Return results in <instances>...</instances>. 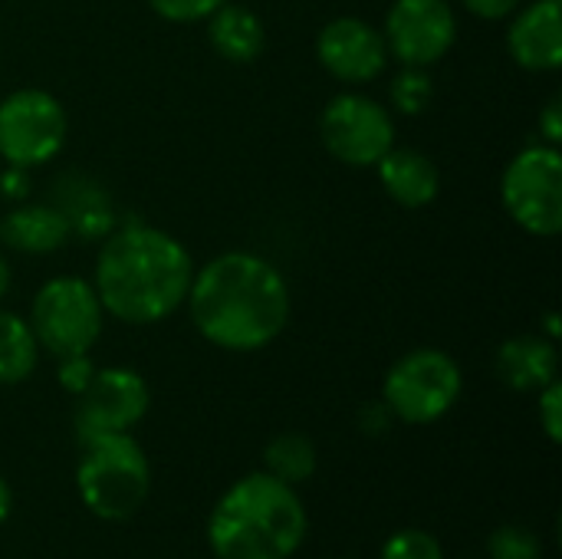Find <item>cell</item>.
<instances>
[{
  "instance_id": "1",
  "label": "cell",
  "mask_w": 562,
  "mask_h": 559,
  "mask_svg": "<svg viewBox=\"0 0 562 559\" xmlns=\"http://www.w3.org/2000/svg\"><path fill=\"white\" fill-rule=\"evenodd\" d=\"M184 306L211 346L260 353L286 329L293 297L273 260L254 250H224L194 270Z\"/></svg>"
},
{
  "instance_id": "2",
  "label": "cell",
  "mask_w": 562,
  "mask_h": 559,
  "mask_svg": "<svg viewBox=\"0 0 562 559\" xmlns=\"http://www.w3.org/2000/svg\"><path fill=\"white\" fill-rule=\"evenodd\" d=\"M194 260L188 247L151 224H119L99 247L92 287L105 316L125 326H155L188 300Z\"/></svg>"
},
{
  "instance_id": "3",
  "label": "cell",
  "mask_w": 562,
  "mask_h": 559,
  "mask_svg": "<svg viewBox=\"0 0 562 559\" xmlns=\"http://www.w3.org/2000/svg\"><path fill=\"white\" fill-rule=\"evenodd\" d=\"M303 540L306 507L296 488L267 471L231 484L207 521V544L217 559H290Z\"/></svg>"
},
{
  "instance_id": "4",
  "label": "cell",
  "mask_w": 562,
  "mask_h": 559,
  "mask_svg": "<svg viewBox=\"0 0 562 559\" xmlns=\"http://www.w3.org/2000/svg\"><path fill=\"white\" fill-rule=\"evenodd\" d=\"M76 491L99 521H128L151 491V465L132 432L82 441Z\"/></svg>"
},
{
  "instance_id": "5",
  "label": "cell",
  "mask_w": 562,
  "mask_h": 559,
  "mask_svg": "<svg viewBox=\"0 0 562 559\" xmlns=\"http://www.w3.org/2000/svg\"><path fill=\"white\" fill-rule=\"evenodd\" d=\"M26 323L40 349L49 353L53 359H63V356L92 353L105 326V310L99 303L92 280L63 273L36 290Z\"/></svg>"
},
{
  "instance_id": "6",
  "label": "cell",
  "mask_w": 562,
  "mask_h": 559,
  "mask_svg": "<svg viewBox=\"0 0 562 559\" xmlns=\"http://www.w3.org/2000/svg\"><path fill=\"white\" fill-rule=\"evenodd\" d=\"M464 389V372L458 359L445 349H412L405 353L382 382V402L395 422L431 425L445 418Z\"/></svg>"
},
{
  "instance_id": "7",
  "label": "cell",
  "mask_w": 562,
  "mask_h": 559,
  "mask_svg": "<svg viewBox=\"0 0 562 559\" xmlns=\"http://www.w3.org/2000/svg\"><path fill=\"white\" fill-rule=\"evenodd\" d=\"M501 204L530 237H557L562 231L560 148L547 142L520 148L501 175Z\"/></svg>"
},
{
  "instance_id": "8",
  "label": "cell",
  "mask_w": 562,
  "mask_h": 559,
  "mask_svg": "<svg viewBox=\"0 0 562 559\" xmlns=\"http://www.w3.org/2000/svg\"><path fill=\"white\" fill-rule=\"evenodd\" d=\"M69 135L63 102L46 89H13L0 99V158L16 168L49 165Z\"/></svg>"
},
{
  "instance_id": "9",
  "label": "cell",
  "mask_w": 562,
  "mask_h": 559,
  "mask_svg": "<svg viewBox=\"0 0 562 559\" xmlns=\"http://www.w3.org/2000/svg\"><path fill=\"white\" fill-rule=\"evenodd\" d=\"M319 138L326 152L349 168H375L395 145L392 112L366 92H339L323 105Z\"/></svg>"
},
{
  "instance_id": "10",
  "label": "cell",
  "mask_w": 562,
  "mask_h": 559,
  "mask_svg": "<svg viewBox=\"0 0 562 559\" xmlns=\"http://www.w3.org/2000/svg\"><path fill=\"white\" fill-rule=\"evenodd\" d=\"M382 36L389 56L402 66L431 69L458 43V13L448 0H395L385 13Z\"/></svg>"
},
{
  "instance_id": "11",
  "label": "cell",
  "mask_w": 562,
  "mask_h": 559,
  "mask_svg": "<svg viewBox=\"0 0 562 559\" xmlns=\"http://www.w3.org/2000/svg\"><path fill=\"white\" fill-rule=\"evenodd\" d=\"M151 405L148 382L128 366L95 369L89 385L76 395V435L79 441L95 435L132 432Z\"/></svg>"
},
{
  "instance_id": "12",
  "label": "cell",
  "mask_w": 562,
  "mask_h": 559,
  "mask_svg": "<svg viewBox=\"0 0 562 559\" xmlns=\"http://www.w3.org/2000/svg\"><path fill=\"white\" fill-rule=\"evenodd\" d=\"M316 59L333 79L366 86L385 72L392 56L375 23L362 16H336L316 33Z\"/></svg>"
},
{
  "instance_id": "13",
  "label": "cell",
  "mask_w": 562,
  "mask_h": 559,
  "mask_svg": "<svg viewBox=\"0 0 562 559\" xmlns=\"http://www.w3.org/2000/svg\"><path fill=\"white\" fill-rule=\"evenodd\" d=\"M507 26V53L527 72H557L562 66L560 0H524Z\"/></svg>"
},
{
  "instance_id": "14",
  "label": "cell",
  "mask_w": 562,
  "mask_h": 559,
  "mask_svg": "<svg viewBox=\"0 0 562 559\" xmlns=\"http://www.w3.org/2000/svg\"><path fill=\"white\" fill-rule=\"evenodd\" d=\"M375 171H379L382 191L398 208H408V211L428 208L441 191V171L431 161V155H425L418 148H408V145H392L375 161Z\"/></svg>"
},
{
  "instance_id": "15",
  "label": "cell",
  "mask_w": 562,
  "mask_h": 559,
  "mask_svg": "<svg viewBox=\"0 0 562 559\" xmlns=\"http://www.w3.org/2000/svg\"><path fill=\"white\" fill-rule=\"evenodd\" d=\"M69 224L49 201H20L0 221V244L16 254L43 257L69 244Z\"/></svg>"
},
{
  "instance_id": "16",
  "label": "cell",
  "mask_w": 562,
  "mask_h": 559,
  "mask_svg": "<svg viewBox=\"0 0 562 559\" xmlns=\"http://www.w3.org/2000/svg\"><path fill=\"white\" fill-rule=\"evenodd\" d=\"M59 208V214L69 224V234L79 241H105L119 221H115V204L105 194L102 185H95L86 175H66L56 181V194L53 201Z\"/></svg>"
},
{
  "instance_id": "17",
  "label": "cell",
  "mask_w": 562,
  "mask_h": 559,
  "mask_svg": "<svg viewBox=\"0 0 562 559\" xmlns=\"http://www.w3.org/2000/svg\"><path fill=\"white\" fill-rule=\"evenodd\" d=\"M494 369L501 382L514 392H540L550 385L560 372V353L557 343L547 339L543 333H527L514 336L497 349Z\"/></svg>"
},
{
  "instance_id": "18",
  "label": "cell",
  "mask_w": 562,
  "mask_h": 559,
  "mask_svg": "<svg viewBox=\"0 0 562 559\" xmlns=\"http://www.w3.org/2000/svg\"><path fill=\"white\" fill-rule=\"evenodd\" d=\"M207 40L221 59L247 66L260 59V53L267 49V26L250 7L227 0L207 16Z\"/></svg>"
},
{
  "instance_id": "19",
  "label": "cell",
  "mask_w": 562,
  "mask_h": 559,
  "mask_svg": "<svg viewBox=\"0 0 562 559\" xmlns=\"http://www.w3.org/2000/svg\"><path fill=\"white\" fill-rule=\"evenodd\" d=\"M40 343L20 313L0 310V385H20L36 372Z\"/></svg>"
},
{
  "instance_id": "20",
  "label": "cell",
  "mask_w": 562,
  "mask_h": 559,
  "mask_svg": "<svg viewBox=\"0 0 562 559\" xmlns=\"http://www.w3.org/2000/svg\"><path fill=\"white\" fill-rule=\"evenodd\" d=\"M263 468L277 481L296 488V484L310 481L316 471V445L300 432H283V435L270 438V445L263 448Z\"/></svg>"
},
{
  "instance_id": "21",
  "label": "cell",
  "mask_w": 562,
  "mask_h": 559,
  "mask_svg": "<svg viewBox=\"0 0 562 559\" xmlns=\"http://www.w3.org/2000/svg\"><path fill=\"white\" fill-rule=\"evenodd\" d=\"M392 105L402 112V115H422L431 99H435V82L428 76V69L422 66H402V72L392 79Z\"/></svg>"
},
{
  "instance_id": "22",
  "label": "cell",
  "mask_w": 562,
  "mask_h": 559,
  "mask_svg": "<svg viewBox=\"0 0 562 559\" xmlns=\"http://www.w3.org/2000/svg\"><path fill=\"white\" fill-rule=\"evenodd\" d=\"M487 554H491V559H543V547H540V537L533 530L507 524V527H497L491 534Z\"/></svg>"
},
{
  "instance_id": "23",
  "label": "cell",
  "mask_w": 562,
  "mask_h": 559,
  "mask_svg": "<svg viewBox=\"0 0 562 559\" xmlns=\"http://www.w3.org/2000/svg\"><path fill=\"white\" fill-rule=\"evenodd\" d=\"M379 559H445L438 537L425 530H398L385 540Z\"/></svg>"
},
{
  "instance_id": "24",
  "label": "cell",
  "mask_w": 562,
  "mask_h": 559,
  "mask_svg": "<svg viewBox=\"0 0 562 559\" xmlns=\"http://www.w3.org/2000/svg\"><path fill=\"white\" fill-rule=\"evenodd\" d=\"M145 3L168 23H198L207 20L227 0H145Z\"/></svg>"
},
{
  "instance_id": "25",
  "label": "cell",
  "mask_w": 562,
  "mask_h": 559,
  "mask_svg": "<svg viewBox=\"0 0 562 559\" xmlns=\"http://www.w3.org/2000/svg\"><path fill=\"white\" fill-rule=\"evenodd\" d=\"M537 415H540V428L543 435L560 445L562 438V385L560 379H553L550 385H543L537 392Z\"/></svg>"
},
{
  "instance_id": "26",
  "label": "cell",
  "mask_w": 562,
  "mask_h": 559,
  "mask_svg": "<svg viewBox=\"0 0 562 559\" xmlns=\"http://www.w3.org/2000/svg\"><path fill=\"white\" fill-rule=\"evenodd\" d=\"M92 372H95V366H92L89 353L63 356V359H59V366H56V382H59L69 395H79V392L89 385Z\"/></svg>"
},
{
  "instance_id": "27",
  "label": "cell",
  "mask_w": 562,
  "mask_h": 559,
  "mask_svg": "<svg viewBox=\"0 0 562 559\" xmlns=\"http://www.w3.org/2000/svg\"><path fill=\"white\" fill-rule=\"evenodd\" d=\"M537 132L543 135L547 145H557L560 148L562 142V96H550V102L543 105L540 119H537Z\"/></svg>"
},
{
  "instance_id": "28",
  "label": "cell",
  "mask_w": 562,
  "mask_h": 559,
  "mask_svg": "<svg viewBox=\"0 0 562 559\" xmlns=\"http://www.w3.org/2000/svg\"><path fill=\"white\" fill-rule=\"evenodd\" d=\"M0 194L10 201H26L30 198V168L7 165L0 175Z\"/></svg>"
},
{
  "instance_id": "29",
  "label": "cell",
  "mask_w": 562,
  "mask_h": 559,
  "mask_svg": "<svg viewBox=\"0 0 562 559\" xmlns=\"http://www.w3.org/2000/svg\"><path fill=\"white\" fill-rule=\"evenodd\" d=\"M524 0H461V7L481 20H507Z\"/></svg>"
},
{
  "instance_id": "30",
  "label": "cell",
  "mask_w": 562,
  "mask_h": 559,
  "mask_svg": "<svg viewBox=\"0 0 562 559\" xmlns=\"http://www.w3.org/2000/svg\"><path fill=\"white\" fill-rule=\"evenodd\" d=\"M392 422L395 418L385 409V402H372V405L362 409V428H366V435H385L392 428Z\"/></svg>"
},
{
  "instance_id": "31",
  "label": "cell",
  "mask_w": 562,
  "mask_h": 559,
  "mask_svg": "<svg viewBox=\"0 0 562 559\" xmlns=\"http://www.w3.org/2000/svg\"><path fill=\"white\" fill-rule=\"evenodd\" d=\"M543 329H547V333H543L547 339H553V343L560 339V313H557V310H550V313L543 316Z\"/></svg>"
},
{
  "instance_id": "32",
  "label": "cell",
  "mask_w": 562,
  "mask_h": 559,
  "mask_svg": "<svg viewBox=\"0 0 562 559\" xmlns=\"http://www.w3.org/2000/svg\"><path fill=\"white\" fill-rule=\"evenodd\" d=\"M10 507H13V494H10V484L0 478V524L10 517Z\"/></svg>"
},
{
  "instance_id": "33",
  "label": "cell",
  "mask_w": 562,
  "mask_h": 559,
  "mask_svg": "<svg viewBox=\"0 0 562 559\" xmlns=\"http://www.w3.org/2000/svg\"><path fill=\"white\" fill-rule=\"evenodd\" d=\"M10 280H13V273H10V260L3 257V250H0V300L7 297V290H10Z\"/></svg>"
}]
</instances>
